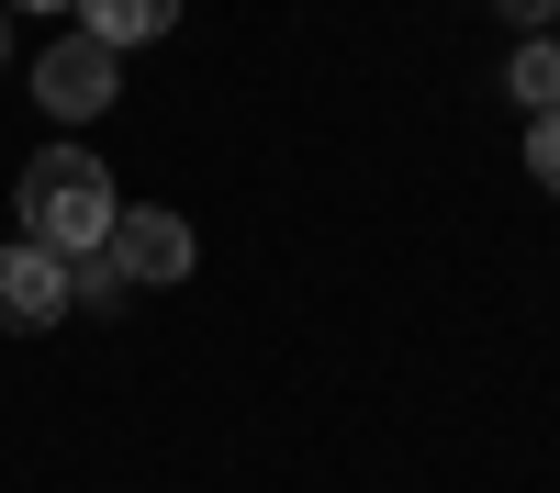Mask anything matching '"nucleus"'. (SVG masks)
Listing matches in <instances>:
<instances>
[{
	"label": "nucleus",
	"instance_id": "obj_3",
	"mask_svg": "<svg viewBox=\"0 0 560 493\" xmlns=\"http://www.w3.org/2000/svg\"><path fill=\"white\" fill-rule=\"evenodd\" d=\"M102 258L124 269L135 292H158V281H191V258H202V247H191V224H179L168 202H124V213H113V247H102Z\"/></svg>",
	"mask_w": 560,
	"mask_h": 493
},
{
	"label": "nucleus",
	"instance_id": "obj_10",
	"mask_svg": "<svg viewBox=\"0 0 560 493\" xmlns=\"http://www.w3.org/2000/svg\"><path fill=\"white\" fill-rule=\"evenodd\" d=\"M12 12H79V0H12Z\"/></svg>",
	"mask_w": 560,
	"mask_h": 493
},
{
	"label": "nucleus",
	"instance_id": "obj_5",
	"mask_svg": "<svg viewBox=\"0 0 560 493\" xmlns=\"http://www.w3.org/2000/svg\"><path fill=\"white\" fill-rule=\"evenodd\" d=\"M79 12H90V34H102L113 57H124V45H158V34H179V0H79Z\"/></svg>",
	"mask_w": 560,
	"mask_h": 493
},
{
	"label": "nucleus",
	"instance_id": "obj_1",
	"mask_svg": "<svg viewBox=\"0 0 560 493\" xmlns=\"http://www.w3.org/2000/svg\"><path fill=\"white\" fill-rule=\"evenodd\" d=\"M12 213H23V247H45V258H102L113 247V213H124V191L102 179V157L90 146H34L23 157V191H12Z\"/></svg>",
	"mask_w": 560,
	"mask_h": 493
},
{
	"label": "nucleus",
	"instance_id": "obj_2",
	"mask_svg": "<svg viewBox=\"0 0 560 493\" xmlns=\"http://www.w3.org/2000/svg\"><path fill=\"white\" fill-rule=\"evenodd\" d=\"M113 90H124V57L102 34H57L34 57V102L57 113V124H90V113H113Z\"/></svg>",
	"mask_w": 560,
	"mask_h": 493
},
{
	"label": "nucleus",
	"instance_id": "obj_6",
	"mask_svg": "<svg viewBox=\"0 0 560 493\" xmlns=\"http://www.w3.org/2000/svg\"><path fill=\"white\" fill-rule=\"evenodd\" d=\"M504 90L527 102V124L560 113V34H527V45H516V68H504Z\"/></svg>",
	"mask_w": 560,
	"mask_h": 493
},
{
	"label": "nucleus",
	"instance_id": "obj_4",
	"mask_svg": "<svg viewBox=\"0 0 560 493\" xmlns=\"http://www.w3.org/2000/svg\"><path fill=\"white\" fill-rule=\"evenodd\" d=\"M57 314H79V281H68V258H45V247H0V337H45Z\"/></svg>",
	"mask_w": 560,
	"mask_h": 493
},
{
	"label": "nucleus",
	"instance_id": "obj_9",
	"mask_svg": "<svg viewBox=\"0 0 560 493\" xmlns=\"http://www.w3.org/2000/svg\"><path fill=\"white\" fill-rule=\"evenodd\" d=\"M493 12L516 23V34H549V12H560V0H493Z\"/></svg>",
	"mask_w": 560,
	"mask_h": 493
},
{
	"label": "nucleus",
	"instance_id": "obj_7",
	"mask_svg": "<svg viewBox=\"0 0 560 493\" xmlns=\"http://www.w3.org/2000/svg\"><path fill=\"white\" fill-rule=\"evenodd\" d=\"M68 281H79V303H90V314H113V303L135 292V281H124V269H113V258H79V269H68Z\"/></svg>",
	"mask_w": 560,
	"mask_h": 493
},
{
	"label": "nucleus",
	"instance_id": "obj_8",
	"mask_svg": "<svg viewBox=\"0 0 560 493\" xmlns=\"http://www.w3.org/2000/svg\"><path fill=\"white\" fill-rule=\"evenodd\" d=\"M527 168H538V191H560V113L527 124Z\"/></svg>",
	"mask_w": 560,
	"mask_h": 493
}]
</instances>
